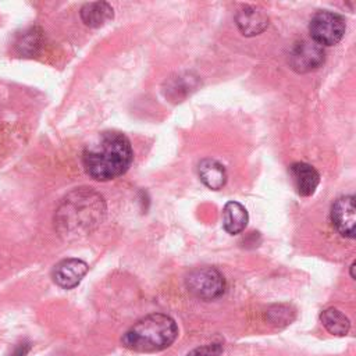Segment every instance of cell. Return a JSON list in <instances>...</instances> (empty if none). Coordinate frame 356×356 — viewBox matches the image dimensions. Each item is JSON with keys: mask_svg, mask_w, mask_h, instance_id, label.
<instances>
[{"mask_svg": "<svg viewBox=\"0 0 356 356\" xmlns=\"http://www.w3.org/2000/svg\"><path fill=\"white\" fill-rule=\"evenodd\" d=\"M222 350H224L222 345L218 342H214V343L196 348L192 352H189L186 356H220Z\"/></svg>", "mask_w": 356, "mask_h": 356, "instance_id": "cell-16", "label": "cell"}, {"mask_svg": "<svg viewBox=\"0 0 356 356\" xmlns=\"http://www.w3.org/2000/svg\"><path fill=\"white\" fill-rule=\"evenodd\" d=\"M291 175L295 188L300 196H310L314 193L320 184V174L314 167L307 163H293L291 165Z\"/></svg>", "mask_w": 356, "mask_h": 356, "instance_id": "cell-10", "label": "cell"}, {"mask_svg": "<svg viewBox=\"0 0 356 356\" xmlns=\"http://www.w3.org/2000/svg\"><path fill=\"white\" fill-rule=\"evenodd\" d=\"M346 25L342 15L332 11L316 13L309 24L312 40L320 46L337 44L345 35Z\"/></svg>", "mask_w": 356, "mask_h": 356, "instance_id": "cell-4", "label": "cell"}, {"mask_svg": "<svg viewBox=\"0 0 356 356\" xmlns=\"http://www.w3.org/2000/svg\"><path fill=\"white\" fill-rule=\"evenodd\" d=\"M134 159L129 139L118 131H104L82 153L85 172L96 181H110L127 172Z\"/></svg>", "mask_w": 356, "mask_h": 356, "instance_id": "cell-2", "label": "cell"}, {"mask_svg": "<svg viewBox=\"0 0 356 356\" xmlns=\"http://www.w3.org/2000/svg\"><path fill=\"white\" fill-rule=\"evenodd\" d=\"M178 337L174 318L152 313L138 320L122 337V345L135 352H159L168 348Z\"/></svg>", "mask_w": 356, "mask_h": 356, "instance_id": "cell-3", "label": "cell"}, {"mask_svg": "<svg viewBox=\"0 0 356 356\" xmlns=\"http://www.w3.org/2000/svg\"><path fill=\"white\" fill-rule=\"evenodd\" d=\"M331 221L342 236L355 238V196L348 195L335 200V203L331 207Z\"/></svg>", "mask_w": 356, "mask_h": 356, "instance_id": "cell-7", "label": "cell"}, {"mask_svg": "<svg viewBox=\"0 0 356 356\" xmlns=\"http://www.w3.org/2000/svg\"><path fill=\"white\" fill-rule=\"evenodd\" d=\"M353 268H355V263L350 266V277L355 278V274H353Z\"/></svg>", "mask_w": 356, "mask_h": 356, "instance_id": "cell-18", "label": "cell"}, {"mask_svg": "<svg viewBox=\"0 0 356 356\" xmlns=\"http://www.w3.org/2000/svg\"><path fill=\"white\" fill-rule=\"evenodd\" d=\"M88 270V264L81 259H64L54 266L53 280L58 286L71 289L82 281Z\"/></svg>", "mask_w": 356, "mask_h": 356, "instance_id": "cell-8", "label": "cell"}, {"mask_svg": "<svg viewBox=\"0 0 356 356\" xmlns=\"http://www.w3.org/2000/svg\"><path fill=\"white\" fill-rule=\"evenodd\" d=\"M249 221L248 210L238 202H228L222 210V225L224 229L231 234L236 235L242 232Z\"/></svg>", "mask_w": 356, "mask_h": 356, "instance_id": "cell-12", "label": "cell"}, {"mask_svg": "<svg viewBox=\"0 0 356 356\" xmlns=\"http://www.w3.org/2000/svg\"><path fill=\"white\" fill-rule=\"evenodd\" d=\"M79 14L85 25L90 28H99L113 19L114 10L106 1H93L83 4Z\"/></svg>", "mask_w": 356, "mask_h": 356, "instance_id": "cell-11", "label": "cell"}, {"mask_svg": "<svg viewBox=\"0 0 356 356\" xmlns=\"http://www.w3.org/2000/svg\"><path fill=\"white\" fill-rule=\"evenodd\" d=\"M236 25L245 36H254L261 33L268 26L267 14L254 6H245L236 13Z\"/></svg>", "mask_w": 356, "mask_h": 356, "instance_id": "cell-9", "label": "cell"}, {"mask_svg": "<svg viewBox=\"0 0 356 356\" xmlns=\"http://www.w3.org/2000/svg\"><path fill=\"white\" fill-rule=\"evenodd\" d=\"M320 320L325 330L332 335H346L350 328L349 318L338 309L328 307L320 314Z\"/></svg>", "mask_w": 356, "mask_h": 356, "instance_id": "cell-14", "label": "cell"}, {"mask_svg": "<svg viewBox=\"0 0 356 356\" xmlns=\"http://www.w3.org/2000/svg\"><path fill=\"white\" fill-rule=\"evenodd\" d=\"M200 181L210 189L218 191L227 182V171L224 165L213 159H204L199 163Z\"/></svg>", "mask_w": 356, "mask_h": 356, "instance_id": "cell-13", "label": "cell"}, {"mask_svg": "<svg viewBox=\"0 0 356 356\" xmlns=\"http://www.w3.org/2000/svg\"><path fill=\"white\" fill-rule=\"evenodd\" d=\"M186 288L196 298L203 300H213L224 293L225 280L217 268L197 267L188 274Z\"/></svg>", "mask_w": 356, "mask_h": 356, "instance_id": "cell-5", "label": "cell"}, {"mask_svg": "<svg viewBox=\"0 0 356 356\" xmlns=\"http://www.w3.org/2000/svg\"><path fill=\"white\" fill-rule=\"evenodd\" d=\"M106 216V203L100 193L90 188L71 191L58 204L54 227L65 239H75L93 232Z\"/></svg>", "mask_w": 356, "mask_h": 356, "instance_id": "cell-1", "label": "cell"}, {"mask_svg": "<svg viewBox=\"0 0 356 356\" xmlns=\"http://www.w3.org/2000/svg\"><path fill=\"white\" fill-rule=\"evenodd\" d=\"M324 60L325 53L323 46L313 40H300L292 46L288 63L293 71L305 74L321 67Z\"/></svg>", "mask_w": 356, "mask_h": 356, "instance_id": "cell-6", "label": "cell"}, {"mask_svg": "<svg viewBox=\"0 0 356 356\" xmlns=\"http://www.w3.org/2000/svg\"><path fill=\"white\" fill-rule=\"evenodd\" d=\"M40 46V31L31 28L21 33L15 42V47L21 54H32Z\"/></svg>", "mask_w": 356, "mask_h": 356, "instance_id": "cell-15", "label": "cell"}, {"mask_svg": "<svg viewBox=\"0 0 356 356\" xmlns=\"http://www.w3.org/2000/svg\"><path fill=\"white\" fill-rule=\"evenodd\" d=\"M29 350H31V343L21 342L8 353V356H26L29 353Z\"/></svg>", "mask_w": 356, "mask_h": 356, "instance_id": "cell-17", "label": "cell"}]
</instances>
